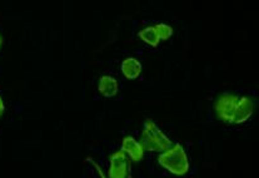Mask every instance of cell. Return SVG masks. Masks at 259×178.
Returning <instances> with one entry per match:
<instances>
[{
  "instance_id": "6da1fadb",
  "label": "cell",
  "mask_w": 259,
  "mask_h": 178,
  "mask_svg": "<svg viewBox=\"0 0 259 178\" xmlns=\"http://www.w3.org/2000/svg\"><path fill=\"white\" fill-rule=\"evenodd\" d=\"M158 163L176 176H184L189 171V162L181 143H174L169 150L158 157Z\"/></svg>"
},
{
  "instance_id": "7a4b0ae2",
  "label": "cell",
  "mask_w": 259,
  "mask_h": 178,
  "mask_svg": "<svg viewBox=\"0 0 259 178\" xmlns=\"http://www.w3.org/2000/svg\"><path fill=\"white\" fill-rule=\"evenodd\" d=\"M142 146L144 151L152 152H165L173 146L171 140L160 131L159 127L150 119L144 122L142 132Z\"/></svg>"
},
{
  "instance_id": "3957f363",
  "label": "cell",
  "mask_w": 259,
  "mask_h": 178,
  "mask_svg": "<svg viewBox=\"0 0 259 178\" xmlns=\"http://www.w3.org/2000/svg\"><path fill=\"white\" fill-rule=\"evenodd\" d=\"M238 100L239 97L233 93H223L218 97L214 104V110H215L217 116L219 119L227 123H233L234 112H236Z\"/></svg>"
},
{
  "instance_id": "277c9868",
  "label": "cell",
  "mask_w": 259,
  "mask_h": 178,
  "mask_svg": "<svg viewBox=\"0 0 259 178\" xmlns=\"http://www.w3.org/2000/svg\"><path fill=\"white\" fill-rule=\"evenodd\" d=\"M129 158L123 151H117L109 158V171L108 178H128Z\"/></svg>"
},
{
  "instance_id": "5b68a950",
  "label": "cell",
  "mask_w": 259,
  "mask_h": 178,
  "mask_svg": "<svg viewBox=\"0 0 259 178\" xmlns=\"http://www.w3.org/2000/svg\"><path fill=\"white\" fill-rule=\"evenodd\" d=\"M121 151L125 153L126 157L129 159H132V162L134 163H138L144 157V148H143L142 143H139L138 140L134 139L131 135H126L124 137L123 142H121Z\"/></svg>"
},
{
  "instance_id": "8992f818",
  "label": "cell",
  "mask_w": 259,
  "mask_h": 178,
  "mask_svg": "<svg viewBox=\"0 0 259 178\" xmlns=\"http://www.w3.org/2000/svg\"><path fill=\"white\" fill-rule=\"evenodd\" d=\"M254 112V102L249 97H242L238 100V104L234 112L233 123L240 124L247 122Z\"/></svg>"
},
{
  "instance_id": "52a82bcc",
  "label": "cell",
  "mask_w": 259,
  "mask_h": 178,
  "mask_svg": "<svg viewBox=\"0 0 259 178\" xmlns=\"http://www.w3.org/2000/svg\"><path fill=\"white\" fill-rule=\"evenodd\" d=\"M119 89L117 79L113 78L112 76H103L100 77L99 83H98V90L100 94L105 98H112L117 95Z\"/></svg>"
},
{
  "instance_id": "ba28073f",
  "label": "cell",
  "mask_w": 259,
  "mask_h": 178,
  "mask_svg": "<svg viewBox=\"0 0 259 178\" xmlns=\"http://www.w3.org/2000/svg\"><path fill=\"white\" fill-rule=\"evenodd\" d=\"M121 73L129 81L137 79L142 74V64L136 58H126L121 62Z\"/></svg>"
},
{
  "instance_id": "9c48e42d",
  "label": "cell",
  "mask_w": 259,
  "mask_h": 178,
  "mask_svg": "<svg viewBox=\"0 0 259 178\" xmlns=\"http://www.w3.org/2000/svg\"><path fill=\"white\" fill-rule=\"evenodd\" d=\"M138 37L142 39L143 42H145L147 44L152 45V47H157L159 44V38H158L157 30H155V26H147L143 30L138 33Z\"/></svg>"
},
{
  "instance_id": "30bf717a",
  "label": "cell",
  "mask_w": 259,
  "mask_h": 178,
  "mask_svg": "<svg viewBox=\"0 0 259 178\" xmlns=\"http://www.w3.org/2000/svg\"><path fill=\"white\" fill-rule=\"evenodd\" d=\"M154 26H155V30H157L159 41L160 39H162V41H166V39L170 38V37L173 35V29H171V26H169L168 24L159 23Z\"/></svg>"
},
{
  "instance_id": "8fae6325",
  "label": "cell",
  "mask_w": 259,
  "mask_h": 178,
  "mask_svg": "<svg viewBox=\"0 0 259 178\" xmlns=\"http://www.w3.org/2000/svg\"><path fill=\"white\" fill-rule=\"evenodd\" d=\"M5 111V105H4V102H3L2 97H0V117L3 116V113H4Z\"/></svg>"
},
{
  "instance_id": "7c38bea8",
  "label": "cell",
  "mask_w": 259,
  "mask_h": 178,
  "mask_svg": "<svg viewBox=\"0 0 259 178\" xmlns=\"http://www.w3.org/2000/svg\"><path fill=\"white\" fill-rule=\"evenodd\" d=\"M2 44H3V38L2 35H0V48H2Z\"/></svg>"
}]
</instances>
